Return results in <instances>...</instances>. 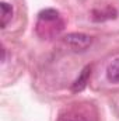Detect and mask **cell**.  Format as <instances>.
<instances>
[{
  "label": "cell",
  "instance_id": "cell-7",
  "mask_svg": "<svg viewBox=\"0 0 119 121\" xmlns=\"http://www.w3.org/2000/svg\"><path fill=\"white\" fill-rule=\"evenodd\" d=\"M11 18H13V7L8 3L3 1L1 3V28H6V26L11 21Z\"/></svg>",
  "mask_w": 119,
  "mask_h": 121
},
{
  "label": "cell",
  "instance_id": "cell-3",
  "mask_svg": "<svg viewBox=\"0 0 119 121\" xmlns=\"http://www.w3.org/2000/svg\"><path fill=\"white\" fill-rule=\"evenodd\" d=\"M94 118L90 117L88 111L84 108L73 107V108H66L62 111L58 117V121H92Z\"/></svg>",
  "mask_w": 119,
  "mask_h": 121
},
{
  "label": "cell",
  "instance_id": "cell-5",
  "mask_svg": "<svg viewBox=\"0 0 119 121\" xmlns=\"http://www.w3.org/2000/svg\"><path fill=\"white\" fill-rule=\"evenodd\" d=\"M116 17V10L112 7H107L104 10H94L92 13V20L94 21H105Z\"/></svg>",
  "mask_w": 119,
  "mask_h": 121
},
{
  "label": "cell",
  "instance_id": "cell-6",
  "mask_svg": "<svg viewBox=\"0 0 119 121\" xmlns=\"http://www.w3.org/2000/svg\"><path fill=\"white\" fill-rule=\"evenodd\" d=\"M107 78L112 83H119V58L114 59L107 68Z\"/></svg>",
  "mask_w": 119,
  "mask_h": 121
},
{
  "label": "cell",
  "instance_id": "cell-4",
  "mask_svg": "<svg viewBox=\"0 0 119 121\" xmlns=\"http://www.w3.org/2000/svg\"><path fill=\"white\" fill-rule=\"evenodd\" d=\"M90 75H91V66L87 65L81 70V73L79 75V78L74 80V83L71 86V90L74 91V93H79V91L84 90V87L87 86V82H88V79H90Z\"/></svg>",
  "mask_w": 119,
  "mask_h": 121
},
{
  "label": "cell",
  "instance_id": "cell-2",
  "mask_svg": "<svg viewBox=\"0 0 119 121\" xmlns=\"http://www.w3.org/2000/svg\"><path fill=\"white\" fill-rule=\"evenodd\" d=\"M64 44H67L73 51H84L87 49L91 42H92V38L87 35V34H81V32H71V34H67L64 38H63Z\"/></svg>",
  "mask_w": 119,
  "mask_h": 121
},
{
  "label": "cell",
  "instance_id": "cell-1",
  "mask_svg": "<svg viewBox=\"0 0 119 121\" xmlns=\"http://www.w3.org/2000/svg\"><path fill=\"white\" fill-rule=\"evenodd\" d=\"M64 28V23L60 17L59 11L55 9H45L38 14L36 21V34L42 38H52L59 35Z\"/></svg>",
  "mask_w": 119,
  "mask_h": 121
}]
</instances>
